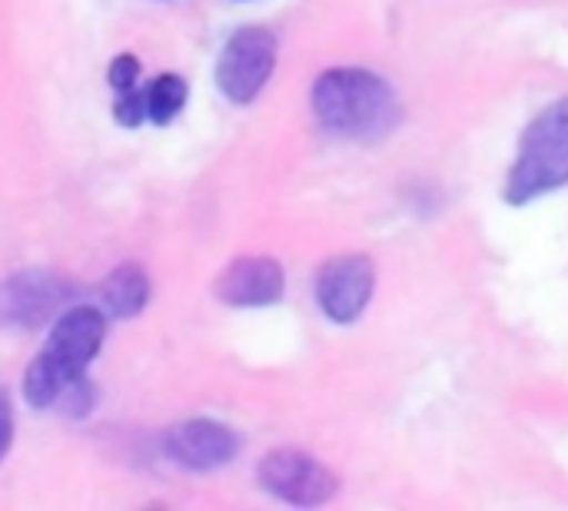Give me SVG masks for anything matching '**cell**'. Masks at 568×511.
Returning <instances> with one entry per match:
<instances>
[{
  "mask_svg": "<svg viewBox=\"0 0 568 511\" xmlns=\"http://www.w3.org/2000/svg\"><path fill=\"white\" fill-rule=\"evenodd\" d=\"M73 299V283L53 269H20L0 286V326L40 329L53 326L63 306Z\"/></svg>",
  "mask_w": 568,
  "mask_h": 511,
  "instance_id": "6",
  "label": "cell"
},
{
  "mask_svg": "<svg viewBox=\"0 0 568 511\" xmlns=\"http://www.w3.org/2000/svg\"><path fill=\"white\" fill-rule=\"evenodd\" d=\"M313 113L326 133L373 143L399 126L403 103L379 73L363 67H336L313 83Z\"/></svg>",
  "mask_w": 568,
  "mask_h": 511,
  "instance_id": "1",
  "label": "cell"
},
{
  "mask_svg": "<svg viewBox=\"0 0 568 511\" xmlns=\"http://www.w3.org/2000/svg\"><path fill=\"white\" fill-rule=\"evenodd\" d=\"M273 70H276V37L266 27H243L220 50L216 86L230 103L246 106L263 93Z\"/></svg>",
  "mask_w": 568,
  "mask_h": 511,
  "instance_id": "4",
  "label": "cell"
},
{
  "mask_svg": "<svg viewBox=\"0 0 568 511\" xmlns=\"http://www.w3.org/2000/svg\"><path fill=\"white\" fill-rule=\"evenodd\" d=\"M562 186H568V100L546 106L526 126L506 180V200L526 206Z\"/></svg>",
  "mask_w": 568,
  "mask_h": 511,
  "instance_id": "3",
  "label": "cell"
},
{
  "mask_svg": "<svg viewBox=\"0 0 568 511\" xmlns=\"http://www.w3.org/2000/svg\"><path fill=\"white\" fill-rule=\"evenodd\" d=\"M166 456L190 472H216L240 452V436L216 419H186L163 436Z\"/></svg>",
  "mask_w": 568,
  "mask_h": 511,
  "instance_id": "8",
  "label": "cell"
},
{
  "mask_svg": "<svg viewBox=\"0 0 568 511\" xmlns=\"http://www.w3.org/2000/svg\"><path fill=\"white\" fill-rule=\"evenodd\" d=\"M286 289V273L273 256H240L216 279V299L233 309L276 306Z\"/></svg>",
  "mask_w": 568,
  "mask_h": 511,
  "instance_id": "9",
  "label": "cell"
},
{
  "mask_svg": "<svg viewBox=\"0 0 568 511\" xmlns=\"http://www.w3.org/2000/svg\"><path fill=\"white\" fill-rule=\"evenodd\" d=\"M143 96H146V120H153L156 126H166L180 116V110L186 106V96H190V86L183 76L176 73H160L156 80H150L143 86Z\"/></svg>",
  "mask_w": 568,
  "mask_h": 511,
  "instance_id": "11",
  "label": "cell"
},
{
  "mask_svg": "<svg viewBox=\"0 0 568 511\" xmlns=\"http://www.w3.org/2000/svg\"><path fill=\"white\" fill-rule=\"evenodd\" d=\"M106 336V313L97 306H73L53 319L43 352L23 372V399L33 409H53L60 396L87 376Z\"/></svg>",
  "mask_w": 568,
  "mask_h": 511,
  "instance_id": "2",
  "label": "cell"
},
{
  "mask_svg": "<svg viewBox=\"0 0 568 511\" xmlns=\"http://www.w3.org/2000/svg\"><path fill=\"white\" fill-rule=\"evenodd\" d=\"M113 93H123V90H133L140 86V60L133 53H120L113 63H110V73H106Z\"/></svg>",
  "mask_w": 568,
  "mask_h": 511,
  "instance_id": "13",
  "label": "cell"
},
{
  "mask_svg": "<svg viewBox=\"0 0 568 511\" xmlns=\"http://www.w3.org/2000/svg\"><path fill=\"white\" fill-rule=\"evenodd\" d=\"M150 303V276L140 263L116 266L100 283V306L110 319H133Z\"/></svg>",
  "mask_w": 568,
  "mask_h": 511,
  "instance_id": "10",
  "label": "cell"
},
{
  "mask_svg": "<svg viewBox=\"0 0 568 511\" xmlns=\"http://www.w3.org/2000/svg\"><path fill=\"white\" fill-rule=\"evenodd\" d=\"M113 120L126 130L140 126L146 120V96H143V86H133V90H123L113 96Z\"/></svg>",
  "mask_w": 568,
  "mask_h": 511,
  "instance_id": "12",
  "label": "cell"
},
{
  "mask_svg": "<svg viewBox=\"0 0 568 511\" xmlns=\"http://www.w3.org/2000/svg\"><path fill=\"white\" fill-rule=\"evenodd\" d=\"M256 482L266 495H273L276 502L293 505V509L326 505L339 489L336 476L323 462H316L313 456H306L300 449L270 452L256 466Z\"/></svg>",
  "mask_w": 568,
  "mask_h": 511,
  "instance_id": "5",
  "label": "cell"
},
{
  "mask_svg": "<svg viewBox=\"0 0 568 511\" xmlns=\"http://www.w3.org/2000/svg\"><path fill=\"white\" fill-rule=\"evenodd\" d=\"M373 289H376V266L369 256L359 253L333 256L329 263H323L316 276V303L323 316L336 326H353L366 313Z\"/></svg>",
  "mask_w": 568,
  "mask_h": 511,
  "instance_id": "7",
  "label": "cell"
},
{
  "mask_svg": "<svg viewBox=\"0 0 568 511\" xmlns=\"http://www.w3.org/2000/svg\"><path fill=\"white\" fill-rule=\"evenodd\" d=\"M10 442H13V409H10L7 392L0 389V462L10 452Z\"/></svg>",
  "mask_w": 568,
  "mask_h": 511,
  "instance_id": "14",
  "label": "cell"
}]
</instances>
